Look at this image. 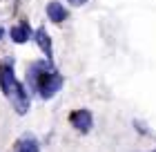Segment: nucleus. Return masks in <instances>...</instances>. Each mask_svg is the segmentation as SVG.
Wrapping results in <instances>:
<instances>
[{
	"label": "nucleus",
	"mask_w": 156,
	"mask_h": 152,
	"mask_svg": "<svg viewBox=\"0 0 156 152\" xmlns=\"http://www.w3.org/2000/svg\"><path fill=\"white\" fill-rule=\"evenodd\" d=\"M11 152H40V146L36 141V136L31 134H23L20 139L16 141V146H13Z\"/></svg>",
	"instance_id": "obj_4"
},
{
	"label": "nucleus",
	"mask_w": 156,
	"mask_h": 152,
	"mask_svg": "<svg viewBox=\"0 0 156 152\" xmlns=\"http://www.w3.org/2000/svg\"><path fill=\"white\" fill-rule=\"evenodd\" d=\"M0 87H2L5 96L11 101L13 110H16L18 114H27L29 112V105H31L29 94H27V90L18 83V78L13 76V69L9 67V65H2V67H0Z\"/></svg>",
	"instance_id": "obj_2"
},
{
	"label": "nucleus",
	"mask_w": 156,
	"mask_h": 152,
	"mask_svg": "<svg viewBox=\"0 0 156 152\" xmlns=\"http://www.w3.org/2000/svg\"><path fill=\"white\" fill-rule=\"evenodd\" d=\"M34 38H36V43H38V47L42 49V54L47 56V58H51L54 56V49H51V38H49V34H47V29H36V34H34Z\"/></svg>",
	"instance_id": "obj_6"
},
{
	"label": "nucleus",
	"mask_w": 156,
	"mask_h": 152,
	"mask_svg": "<svg viewBox=\"0 0 156 152\" xmlns=\"http://www.w3.org/2000/svg\"><path fill=\"white\" fill-rule=\"evenodd\" d=\"M69 123H72L78 132H89L91 125H94V119H91L89 110H74L69 114Z\"/></svg>",
	"instance_id": "obj_3"
},
{
	"label": "nucleus",
	"mask_w": 156,
	"mask_h": 152,
	"mask_svg": "<svg viewBox=\"0 0 156 152\" xmlns=\"http://www.w3.org/2000/svg\"><path fill=\"white\" fill-rule=\"evenodd\" d=\"M47 16L51 23H62V20H67V9L62 7V2H58V0H51V2L47 5Z\"/></svg>",
	"instance_id": "obj_5"
},
{
	"label": "nucleus",
	"mask_w": 156,
	"mask_h": 152,
	"mask_svg": "<svg viewBox=\"0 0 156 152\" xmlns=\"http://www.w3.org/2000/svg\"><path fill=\"white\" fill-rule=\"evenodd\" d=\"M0 36H2V32H0Z\"/></svg>",
	"instance_id": "obj_9"
},
{
	"label": "nucleus",
	"mask_w": 156,
	"mask_h": 152,
	"mask_svg": "<svg viewBox=\"0 0 156 152\" xmlns=\"http://www.w3.org/2000/svg\"><path fill=\"white\" fill-rule=\"evenodd\" d=\"M27 81H29V87L36 90L42 98H54L56 92L62 87V76L47 63H34L27 72Z\"/></svg>",
	"instance_id": "obj_1"
},
{
	"label": "nucleus",
	"mask_w": 156,
	"mask_h": 152,
	"mask_svg": "<svg viewBox=\"0 0 156 152\" xmlns=\"http://www.w3.org/2000/svg\"><path fill=\"white\" fill-rule=\"evenodd\" d=\"M9 36H11V40H13V43L23 45V43H27L34 34H31V29H29V25L23 23V25H18V27H11V29H9Z\"/></svg>",
	"instance_id": "obj_7"
},
{
	"label": "nucleus",
	"mask_w": 156,
	"mask_h": 152,
	"mask_svg": "<svg viewBox=\"0 0 156 152\" xmlns=\"http://www.w3.org/2000/svg\"><path fill=\"white\" fill-rule=\"evenodd\" d=\"M69 5H74V7H83L85 2H87V0H67Z\"/></svg>",
	"instance_id": "obj_8"
}]
</instances>
